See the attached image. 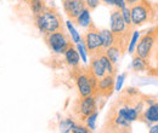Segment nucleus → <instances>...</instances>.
I'll return each instance as SVG.
<instances>
[{
  "instance_id": "nucleus-23",
  "label": "nucleus",
  "mask_w": 158,
  "mask_h": 133,
  "mask_svg": "<svg viewBox=\"0 0 158 133\" xmlns=\"http://www.w3.org/2000/svg\"><path fill=\"white\" fill-rule=\"evenodd\" d=\"M140 35H141L140 32L134 30V33H133V35H131V39H130V42H129V46H128V52H129L130 55H133L134 51H135V49H136V45H138Z\"/></svg>"
},
{
  "instance_id": "nucleus-30",
  "label": "nucleus",
  "mask_w": 158,
  "mask_h": 133,
  "mask_svg": "<svg viewBox=\"0 0 158 133\" xmlns=\"http://www.w3.org/2000/svg\"><path fill=\"white\" fill-rule=\"evenodd\" d=\"M101 0H85V4H86V7L90 9V11L95 10L98 6L100 5Z\"/></svg>"
},
{
  "instance_id": "nucleus-11",
  "label": "nucleus",
  "mask_w": 158,
  "mask_h": 133,
  "mask_svg": "<svg viewBox=\"0 0 158 133\" xmlns=\"http://www.w3.org/2000/svg\"><path fill=\"white\" fill-rule=\"evenodd\" d=\"M62 5L68 19L72 22H74V19L83 12V10L86 9L85 0H63Z\"/></svg>"
},
{
  "instance_id": "nucleus-26",
  "label": "nucleus",
  "mask_w": 158,
  "mask_h": 133,
  "mask_svg": "<svg viewBox=\"0 0 158 133\" xmlns=\"http://www.w3.org/2000/svg\"><path fill=\"white\" fill-rule=\"evenodd\" d=\"M76 47H77V50H78L79 56L81 58L83 63H86V62H88V51H86V47H85L83 40H81L80 42H78V44H76Z\"/></svg>"
},
{
  "instance_id": "nucleus-17",
  "label": "nucleus",
  "mask_w": 158,
  "mask_h": 133,
  "mask_svg": "<svg viewBox=\"0 0 158 133\" xmlns=\"http://www.w3.org/2000/svg\"><path fill=\"white\" fill-rule=\"evenodd\" d=\"M100 37H101L102 46H103L105 50L114 44L116 38H114V34L111 32V29H102V30H100Z\"/></svg>"
},
{
  "instance_id": "nucleus-10",
  "label": "nucleus",
  "mask_w": 158,
  "mask_h": 133,
  "mask_svg": "<svg viewBox=\"0 0 158 133\" xmlns=\"http://www.w3.org/2000/svg\"><path fill=\"white\" fill-rule=\"evenodd\" d=\"M116 76L111 75V74H106L103 77L99 79L98 82V88H96V93L99 98L102 99H107L113 95L114 90H116Z\"/></svg>"
},
{
  "instance_id": "nucleus-8",
  "label": "nucleus",
  "mask_w": 158,
  "mask_h": 133,
  "mask_svg": "<svg viewBox=\"0 0 158 133\" xmlns=\"http://www.w3.org/2000/svg\"><path fill=\"white\" fill-rule=\"evenodd\" d=\"M130 131H131V122L119 114L114 104H112L103 125V132H130Z\"/></svg>"
},
{
  "instance_id": "nucleus-7",
  "label": "nucleus",
  "mask_w": 158,
  "mask_h": 133,
  "mask_svg": "<svg viewBox=\"0 0 158 133\" xmlns=\"http://www.w3.org/2000/svg\"><path fill=\"white\" fill-rule=\"evenodd\" d=\"M98 104H99V97L96 95L79 97L73 103V113L78 117L79 121L85 122L88 116H90L94 111L99 110Z\"/></svg>"
},
{
  "instance_id": "nucleus-20",
  "label": "nucleus",
  "mask_w": 158,
  "mask_h": 133,
  "mask_svg": "<svg viewBox=\"0 0 158 133\" xmlns=\"http://www.w3.org/2000/svg\"><path fill=\"white\" fill-rule=\"evenodd\" d=\"M93 19H91V16H90V9H85V10H83V12L79 15L77 18L74 19V23L78 25V27H83V28H86L89 24H90V22H91Z\"/></svg>"
},
{
  "instance_id": "nucleus-6",
  "label": "nucleus",
  "mask_w": 158,
  "mask_h": 133,
  "mask_svg": "<svg viewBox=\"0 0 158 133\" xmlns=\"http://www.w3.org/2000/svg\"><path fill=\"white\" fill-rule=\"evenodd\" d=\"M86 32L81 35V40L86 47L88 55L91 56H96L100 55L101 52L105 51L103 46H102V41H101V37H100V29L96 27V24L91 21L90 24L86 27Z\"/></svg>"
},
{
  "instance_id": "nucleus-32",
  "label": "nucleus",
  "mask_w": 158,
  "mask_h": 133,
  "mask_svg": "<svg viewBox=\"0 0 158 133\" xmlns=\"http://www.w3.org/2000/svg\"><path fill=\"white\" fill-rule=\"evenodd\" d=\"M148 132L150 133H158V122L156 123V125H153V126H151V127H150Z\"/></svg>"
},
{
  "instance_id": "nucleus-24",
  "label": "nucleus",
  "mask_w": 158,
  "mask_h": 133,
  "mask_svg": "<svg viewBox=\"0 0 158 133\" xmlns=\"http://www.w3.org/2000/svg\"><path fill=\"white\" fill-rule=\"evenodd\" d=\"M98 116H99V110L94 111L90 116H88L86 120H85V125L91 130V132L96 130V119H98Z\"/></svg>"
},
{
  "instance_id": "nucleus-15",
  "label": "nucleus",
  "mask_w": 158,
  "mask_h": 133,
  "mask_svg": "<svg viewBox=\"0 0 158 133\" xmlns=\"http://www.w3.org/2000/svg\"><path fill=\"white\" fill-rule=\"evenodd\" d=\"M90 68L91 70L94 72V74L98 76L99 79L103 77L106 75V69L101 62V58H100V55H96V56H91L90 57Z\"/></svg>"
},
{
  "instance_id": "nucleus-28",
  "label": "nucleus",
  "mask_w": 158,
  "mask_h": 133,
  "mask_svg": "<svg viewBox=\"0 0 158 133\" xmlns=\"http://www.w3.org/2000/svg\"><path fill=\"white\" fill-rule=\"evenodd\" d=\"M91 132V130L85 125H76L73 128H72V133H89Z\"/></svg>"
},
{
  "instance_id": "nucleus-31",
  "label": "nucleus",
  "mask_w": 158,
  "mask_h": 133,
  "mask_svg": "<svg viewBox=\"0 0 158 133\" xmlns=\"http://www.w3.org/2000/svg\"><path fill=\"white\" fill-rule=\"evenodd\" d=\"M113 5L118 9H123L127 6V1L125 0H113Z\"/></svg>"
},
{
  "instance_id": "nucleus-13",
  "label": "nucleus",
  "mask_w": 158,
  "mask_h": 133,
  "mask_svg": "<svg viewBox=\"0 0 158 133\" xmlns=\"http://www.w3.org/2000/svg\"><path fill=\"white\" fill-rule=\"evenodd\" d=\"M63 57H64V61H66V64L71 68L73 67H77L80 64V56H79V52L77 50V47L73 45L71 46L64 53H63Z\"/></svg>"
},
{
  "instance_id": "nucleus-25",
  "label": "nucleus",
  "mask_w": 158,
  "mask_h": 133,
  "mask_svg": "<svg viewBox=\"0 0 158 133\" xmlns=\"http://www.w3.org/2000/svg\"><path fill=\"white\" fill-rule=\"evenodd\" d=\"M76 126V123H74V121L73 120H71V119H64L62 122H61V125H60V130L62 131V132H72V128Z\"/></svg>"
},
{
  "instance_id": "nucleus-18",
  "label": "nucleus",
  "mask_w": 158,
  "mask_h": 133,
  "mask_svg": "<svg viewBox=\"0 0 158 133\" xmlns=\"http://www.w3.org/2000/svg\"><path fill=\"white\" fill-rule=\"evenodd\" d=\"M100 58H101V62H102V64L106 69V73L111 74V75H117V65L112 63V61L105 53V51L100 53Z\"/></svg>"
},
{
  "instance_id": "nucleus-16",
  "label": "nucleus",
  "mask_w": 158,
  "mask_h": 133,
  "mask_svg": "<svg viewBox=\"0 0 158 133\" xmlns=\"http://www.w3.org/2000/svg\"><path fill=\"white\" fill-rule=\"evenodd\" d=\"M105 53L108 56V58L112 61V63L116 64V65L118 64L119 59L124 56L123 52H122V50L119 49V46L116 45V44H113L112 46H110L108 49H106L105 50Z\"/></svg>"
},
{
  "instance_id": "nucleus-14",
  "label": "nucleus",
  "mask_w": 158,
  "mask_h": 133,
  "mask_svg": "<svg viewBox=\"0 0 158 133\" xmlns=\"http://www.w3.org/2000/svg\"><path fill=\"white\" fill-rule=\"evenodd\" d=\"M147 74L158 77V39L156 44H155V46H153V51H152L151 59H150V63H148Z\"/></svg>"
},
{
  "instance_id": "nucleus-12",
  "label": "nucleus",
  "mask_w": 158,
  "mask_h": 133,
  "mask_svg": "<svg viewBox=\"0 0 158 133\" xmlns=\"http://www.w3.org/2000/svg\"><path fill=\"white\" fill-rule=\"evenodd\" d=\"M138 120L145 122L146 125H151L158 122V102H155L152 104H150L141 114H139Z\"/></svg>"
},
{
  "instance_id": "nucleus-27",
  "label": "nucleus",
  "mask_w": 158,
  "mask_h": 133,
  "mask_svg": "<svg viewBox=\"0 0 158 133\" xmlns=\"http://www.w3.org/2000/svg\"><path fill=\"white\" fill-rule=\"evenodd\" d=\"M120 11H122V16H123V18L125 21V23L128 24V25H133V22H131V12H130V6H125V7H123V9H120Z\"/></svg>"
},
{
  "instance_id": "nucleus-22",
  "label": "nucleus",
  "mask_w": 158,
  "mask_h": 133,
  "mask_svg": "<svg viewBox=\"0 0 158 133\" xmlns=\"http://www.w3.org/2000/svg\"><path fill=\"white\" fill-rule=\"evenodd\" d=\"M66 27H67V29H68V32H69V35H71V38L73 40V42L74 44H78L81 41V35H79V33L76 30V28H74V25H73V22L71 21V19H68L67 22H66Z\"/></svg>"
},
{
  "instance_id": "nucleus-1",
  "label": "nucleus",
  "mask_w": 158,
  "mask_h": 133,
  "mask_svg": "<svg viewBox=\"0 0 158 133\" xmlns=\"http://www.w3.org/2000/svg\"><path fill=\"white\" fill-rule=\"evenodd\" d=\"M71 76L76 82L79 97H88L96 93L99 77L94 74L90 65L83 67L79 64L71 68Z\"/></svg>"
},
{
  "instance_id": "nucleus-33",
  "label": "nucleus",
  "mask_w": 158,
  "mask_h": 133,
  "mask_svg": "<svg viewBox=\"0 0 158 133\" xmlns=\"http://www.w3.org/2000/svg\"><path fill=\"white\" fill-rule=\"evenodd\" d=\"M127 1V5H129V6H131V5H134V4H136L139 0H125Z\"/></svg>"
},
{
  "instance_id": "nucleus-19",
  "label": "nucleus",
  "mask_w": 158,
  "mask_h": 133,
  "mask_svg": "<svg viewBox=\"0 0 158 133\" xmlns=\"http://www.w3.org/2000/svg\"><path fill=\"white\" fill-rule=\"evenodd\" d=\"M29 7L31 11L33 14V16H38L43 11H45V9L48 7L46 5V0H31L29 1Z\"/></svg>"
},
{
  "instance_id": "nucleus-21",
  "label": "nucleus",
  "mask_w": 158,
  "mask_h": 133,
  "mask_svg": "<svg viewBox=\"0 0 158 133\" xmlns=\"http://www.w3.org/2000/svg\"><path fill=\"white\" fill-rule=\"evenodd\" d=\"M131 67H133V69H134L135 72H147V69H148V63H147L143 58H141L139 55L135 53V55L133 56Z\"/></svg>"
},
{
  "instance_id": "nucleus-36",
  "label": "nucleus",
  "mask_w": 158,
  "mask_h": 133,
  "mask_svg": "<svg viewBox=\"0 0 158 133\" xmlns=\"http://www.w3.org/2000/svg\"><path fill=\"white\" fill-rule=\"evenodd\" d=\"M150 1H151V0H150Z\"/></svg>"
},
{
  "instance_id": "nucleus-4",
  "label": "nucleus",
  "mask_w": 158,
  "mask_h": 133,
  "mask_svg": "<svg viewBox=\"0 0 158 133\" xmlns=\"http://www.w3.org/2000/svg\"><path fill=\"white\" fill-rule=\"evenodd\" d=\"M44 41L46 42L50 51L55 55H63L71 46L74 45L73 40L68 33L64 32V29L57 30L54 33L44 34Z\"/></svg>"
},
{
  "instance_id": "nucleus-29",
  "label": "nucleus",
  "mask_w": 158,
  "mask_h": 133,
  "mask_svg": "<svg viewBox=\"0 0 158 133\" xmlns=\"http://www.w3.org/2000/svg\"><path fill=\"white\" fill-rule=\"evenodd\" d=\"M125 76H127V73L116 76V91H118L119 92V91L122 90V86H123V82H124Z\"/></svg>"
},
{
  "instance_id": "nucleus-34",
  "label": "nucleus",
  "mask_w": 158,
  "mask_h": 133,
  "mask_svg": "<svg viewBox=\"0 0 158 133\" xmlns=\"http://www.w3.org/2000/svg\"><path fill=\"white\" fill-rule=\"evenodd\" d=\"M106 5H113V0H102Z\"/></svg>"
},
{
  "instance_id": "nucleus-3",
  "label": "nucleus",
  "mask_w": 158,
  "mask_h": 133,
  "mask_svg": "<svg viewBox=\"0 0 158 133\" xmlns=\"http://www.w3.org/2000/svg\"><path fill=\"white\" fill-rule=\"evenodd\" d=\"M130 12H131V22L133 25L141 27L145 23H152L157 21V11L150 0H139L136 4L130 6Z\"/></svg>"
},
{
  "instance_id": "nucleus-2",
  "label": "nucleus",
  "mask_w": 158,
  "mask_h": 133,
  "mask_svg": "<svg viewBox=\"0 0 158 133\" xmlns=\"http://www.w3.org/2000/svg\"><path fill=\"white\" fill-rule=\"evenodd\" d=\"M34 23L43 35L64 29L62 16L55 7H46L45 11L34 17Z\"/></svg>"
},
{
  "instance_id": "nucleus-35",
  "label": "nucleus",
  "mask_w": 158,
  "mask_h": 133,
  "mask_svg": "<svg viewBox=\"0 0 158 133\" xmlns=\"http://www.w3.org/2000/svg\"><path fill=\"white\" fill-rule=\"evenodd\" d=\"M20 1H23V2H29L31 0H20Z\"/></svg>"
},
{
  "instance_id": "nucleus-5",
  "label": "nucleus",
  "mask_w": 158,
  "mask_h": 133,
  "mask_svg": "<svg viewBox=\"0 0 158 133\" xmlns=\"http://www.w3.org/2000/svg\"><path fill=\"white\" fill-rule=\"evenodd\" d=\"M158 39V24L150 28L148 30H146L142 35H140V39L136 45V55H139L141 58H143L147 63H150L151 55L153 51V46L156 44Z\"/></svg>"
},
{
  "instance_id": "nucleus-9",
  "label": "nucleus",
  "mask_w": 158,
  "mask_h": 133,
  "mask_svg": "<svg viewBox=\"0 0 158 133\" xmlns=\"http://www.w3.org/2000/svg\"><path fill=\"white\" fill-rule=\"evenodd\" d=\"M110 21H111V28L110 29L114 34V37H120V35H123L125 33L135 30L134 25H128L125 23V21H124L123 16H122V11L118 7H116L114 10L111 11Z\"/></svg>"
}]
</instances>
